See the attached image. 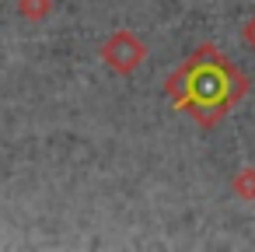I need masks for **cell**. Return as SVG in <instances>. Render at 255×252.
I'll list each match as a JSON object with an SVG mask.
<instances>
[{"mask_svg": "<svg viewBox=\"0 0 255 252\" xmlns=\"http://www.w3.org/2000/svg\"><path fill=\"white\" fill-rule=\"evenodd\" d=\"M245 91H248V77L231 60H224L213 46H203L185 63V70L178 74V88L171 84V98L185 109H196L199 123L206 126H213L234 102H241Z\"/></svg>", "mask_w": 255, "mask_h": 252, "instance_id": "6da1fadb", "label": "cell"}, {"mask_svg": "<svg viewBox=\"0 0 255 252\" xmlns=\"http://www.w3.org/2000/svg\"><path fill=\"white\" fill-rule=\"evenodd\" d=\"M241 39H245V46H248V49L255 53V14H252V18H248V21L241 25Z\"/></svg>", "mask_w": 255, "mask_h": 252, "instance_id": "3957f363", "label": "cell"}, {"mask_svg": "<svg viewBox=\"0 0 255 252\" xmlns=\"http://www.w3.org/2000/svg\"><path fill=\"white\" fill-rule=\"evenodd\" d=\"M231 189L241 196V200H255V168H241L231 182Z\"/></svg>", "mask_w": 255, "mask_h": 252, "instance_id": "7a4b0ae2", "label": "cell"}]
</instances>
